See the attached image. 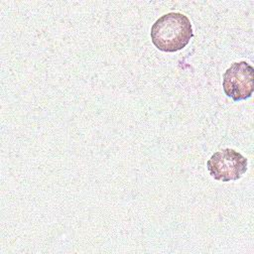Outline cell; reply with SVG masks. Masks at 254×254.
<instances>
[{
  "mask_svg": "<svg viewBox=\"0 0 254 254\" xmlns=\"http://www.w3.org/2000/svg\"><path fill=\"white\" fill-rule=\"evenodd\" d=\"M247 166V159L230 148L215 152L206 162L209 175L223 183L239 180L246 173Z\"/></svg>",
  "mask_w": 254,
  "mask_h": 254,
  "instance_id": "obj_2",
  "label": "cell"
},
{
  "mask_svg": "<svg viewBox=\"0 0 254 254\" xmlns=\"http://www.w3.org/2000/svg\"><path fill=\"white\" fill-rule=\"evenodd\" d=\"M190 19L179 12L161 16L151 27V40L160 51L174 53L184 49L192 38Z\"/></svg>",
  "mask_w": 254,
  "mask_h": 254,
  "instance_id": "obj_1",
  "label": "cell"
},
{
  "mask_svg": "<svg viewBox=\"0 0 254 254\" xmlns=\"http://www.w3.org/2000/svg\"><path fill=\"white\" fill-rule=\"evenodd\" d=\"M225 95L234 101L251 97L254 91V68L245 61L233 63L223 73Z\"/></svg>",
  "mask_w": 254,
  "mask_h": 254,
  "instance_id": "obj_3",
  "label": "cell"
}]
</instances>
